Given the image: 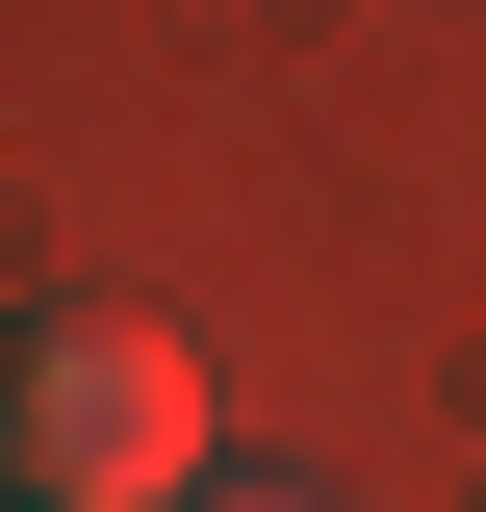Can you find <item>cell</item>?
Wrapping results in <instances>:
<instances>
[{"instance_id": "obj_1", "label": "cell", "mask_w": 486, "mask_h": 512, "mask_svg": "<svg viewBox=\"0 0 486 512\" xmlns=\"http://www.w3.org/2000/svg\"><path fill=\"white\" fill-rule=\"evenodd\" d=\"M0 512H205V359L154 308L0 333Z\"/></svg>"}, {"instance_id": "obj_2", "label": "cell", "mask_w": 486, "mask_h": 512, "mask_svg": "<svg viewBox=\"0 0 486 512\" xmlns=\"http://www.w3.org/2000/svg\"><path fill=\"white\" fill-rule=\"evenodd\" d=\"M205 512H307V487H205Z\"/></svg>"}]
</instances>
